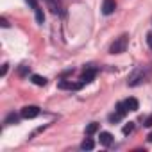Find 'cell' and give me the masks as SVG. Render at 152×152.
<instances>
[{"label":"cell","mask_w":152,"mask_h":152,"mask_svg":"<svg viewBox=\"0 0 152 152\" xmlns=\"http://www.w3.org/2000/svg\"><path fill=\"white\" fill-rule=\"evenodd\" d=\"M127 45H129V34H122L120 38H116L111 47H109V54H122L127 50Z\"/></svg>","instance_id":"7a4b0ae2"},{"label":"cell","mask_w":152,"mask_h":152,"mask_svg":"<svg viewBox=\"0 0 152 152\" xmlns=\"http://www.w3.org/2000/svg\"><path fill=\"white\" fill-rule=\"evenodd\" d=\"M132 131H134V122H129V124H127V125H124V129H122V132H124L125 136H129Z\"/></svg>","instance_id":"2e32d148"},{"label":"cell","mask_w":152,"mask_h":152,"mask_svg":"<svg viewBox=\"0 0 152 152\" xmlns=\"http://www.w3.org/2000/svg\"><path fill=\"white\" fill-rule=\"evenodd\" d=\"M99 131V124L97 122H91L88 127H86V136H91V134H95Z\"/></svg>","instance_id":"8fae6325"},{"label":"cell","mask_w":152,"mask_h":152,"mask_svg":"<svg viewBox=\"0 0 152 152\" xmlns=\"http://www.w3.org/2000/svg\"><path fill=\"white\" fill-rule=\"evenodd\" d=\"M115 9H116V2H115V0H104V4H102V13H104L106 16L113 15Z\"/></svg>","instance_id":"8992f818"},{"label":"cell","mask_w":152,"mask_h":152,"mask_svg":"<svg viewBox=\"0 0 152 152\" xmlns=\"http://www.w3.org/2000/svg\"><path fill=\"white\" fill-rule=\"evenodd\" d=\"M20 115H22V118H27V120L29 118H36L39 115V107L38 106H25Z\"/></svg>","instance_id":"277c9868"},{"label":"cell","mask_w":152,"mask_h":152,"mask_svg":"<svg viewBox=\"0 0 152 152\" xmlns=\"http://www.w3.org/2000/svg\"><path fill=\"white\" fill-rule=\"evenodd\" d=\"M7 68H9V64L6 63V64L2 66V72H0V73H2V75H6V73H7Z\"/></svg>","instance_id":"603a6c76"},{"label":"cell","mask_w":152,"mask_h":152,"mask_svg":"<svg viewBox=\"0 0 152 152\" xmlns=\"http://www.w3.org/2000/svg\"><path fill=\"white\" fill-rule=\"evenodd\" d=\"M124 102H125V106H127L129 111H138V107H140V104H138L136 99H127V100H124Z\"/></svg>","instance_id":"9c48e42d"},{"label":"cell","mask_w":152,"mask_h":152,"mask_svg":"<svg viewBox=\"0 0 152 152\" xmlns=\"http://www.w3.org/2000/svg\"><path fill=\"white\" fill-rule=\"evenodd\" d=\"M122 118H124V115H122V113H118V111H115V113H111V115H109V122H111V124H116V122H120Z\"/></svg>","instance_id":"4fadbf2b"},{"label":"cell","mask_w":152,"mask_h":152,"mask_svg":"<svg viewBox=\"0 0 152 152\" xmlns=\"http://www.w3.org/2000/svg\"><path fill=\"white\" fill-rule=\"evenodd\" d=\"M0 25H2V27H9V22L6 18H0Z\"/></svg>","instance_id":"ffe728a7"},{"label":"cell","mask_w":152,"mask_h":152,"mask_svg":"<svg viewBox=\"0 0 152 152\" xmlns=\"http://www.w3.org/2000/svg\"><path fill=\"white\" fill-rule=\"evenodd\" d=\"M145 127H152V116H148V118L145 120Z\"/></svg>","instance_id":"44dd1931"},{"label":"cell","mask_w":152,"mask_h":152,"mask_svg":"<svg viewBox=\"0 0 152 152\" xmlns=\"http://www.w3.org/2000/svg\"><path fill=\"white\" fill-rule=\"evenodd\" d=\"M45 2H47V6L50 7V11H52L54 15H57V13H59V6L56 4V0H45Z\"/></svg>","instance_id":"5bb4252c"},{"label":"cell","mask_w":152,"mask_h":152,"mask_svg":"<svg viewBox=\"0 0 152 152\" xmlns=\"http://www.w3.org/2000/svg\"><path fill=\"white\" fill-rule=\"evenodd\" d=\"M147 43H148V47H150V50H152V32L147 34Z\"/></svg>","instance_id":"d6986e66"},{"label":"cell","mask_w":152,"mask_h":152,"mask_svg":"<svg viewBox=\"0 0 152 152\" xmlns=\"http://www.w3.org/2000/svg\"><path fill=\"white\" fill-rule=\"evenodd\" d=\"M27 72H29V66H25V64H23V66H20V70H18V73H20V75H25Z\"/></svg>","instance_id":"ac0fdd59"},{"label":"cell","mask_w":152,"mask_h":152,"mask_svg":"<svg viewBox=\"0 0 152 152\" xmlns=\"http://www.w3.org/2000/svg\"><path fill=\"white\" fill-rule=\"evenodd\" d=\"M100 143L104 145V147H109L111 143H113V134L111 132H100Z\"/></svg>","instance_id":"52a82bcc"},{"label":"cell","mask_w":152,"mask_h":152,"mask_svg":"<svg viewBox=\"0 0 152 152\" xmlns=\"http://www.w3.org/2000/svg\"><path fill=\"white\" fill-rule=\"evenodd\" d=\"M148 77H150V68H148V66H138V68L132 70V73L129 75L127 84H129V86H138V84L145 83Z\"/></svg>","instance_id":"6da1fadb"},{"label":"cell","mask_w":152,"mask_h":152,"mask_svg":"<svg viewBox=\"0 0 152 152\" xmlns=\"http://www.w3.org/2000/svg\"><path fill=\"white\" fill-rule=\"evenodd\" d=\"M97 68H93V66H88V68H84V72H83V75H81V83L83 84H88V83H91L93 79H95V75H97Z\"/></svg>","instance_id":"3957f363"},{"label":"cell","mask_w":152,"mask_h":152,"mask_svg":"<svg viewBox=\"0 0 152 152\" xmlns=\"http://www.w3.org/2000/svg\"><path fill=\"white\" fill-rule=\"evenodd\" d=\"M34 13H36V20H38V23H43V20H45V16H43V11L38 7V9H34Z\"/></svg>","instance_id":"e0dca14e"},{"label":"cell","mask_w":152,"mask_h":152,"mask_svg":"<svg viewBox=\"0 0 152 152\" xmlns=\"http://www.w3.org/2000/svg\"><path fill=\"white\" fill-rule=\"evenodd\" d=\"M27 2L31 4V7H32V9H38V4H36V0H27Z\"/></svg>","instance_id":"7402d4cb"},{"label":"cell","mask_w":152,"mask_h":152,"mask_svg":"<svg viewBox=\"0 0 152 152\" xmlns=\"http://www.w3.org/2000/svg\"><path fill=\"white\" fill-rule=\"evenodd\" d=\"M116 111H118V113H122L124 116H125V115L129 113V109H127V106H125V102H118V104H116Z\"/></svg>","instance_id":"9a60e30c"},{"label":"cell","mask_w":152,"mask_h":152,"mask_svg":"<svg viewBox=\"0 0 152 152\" xmlns=\"http://www.w3.org/2000/svg\"><path fill=\"white\" fill-rule=\"evenodd\" d=\"M20 116H22V115H20ZM20 116H18V115H15V113H9V115L6 116L4 124H6V125H13V124H18V122H20Z\"/></svg>","instance_id":"ba28073f"},{"label":"cell","mask_w":152,"mask_h":152,"mask_svg":"<svg viewBox=\"0 0 152 152\" xmlns=\"http://www.w3.org/2000/svg\"><path fill=\"white\" fill-rule=\"evenodd\" d=\"M83 86H84L83 83H72V81H64V79L57 83L59 90H81Z\"/></svg>","instance_id":"5b68a950"},{"label":"cell","mask_w":152,"mask_h":152,"mask_svg":"<svg viewBox=\"0 0 152 152\" xmlns=\"http://www.w3.org/2000/svg\"><path fill=\"white\" fill-rule=\"evenodd\" d=\"M148 141H152V132H150V134H148Z\"/></svg>","instance_id":"cb8c5ba5"},{"label":"cell","mask_w":152,"mask_h":152,"mask_svg":"<svg viewBox=\"0 0 152 152\" xmlns=\"http://www.w3.org/2000/svg\"><path fill=\"white\" fill-rule=\"evenodd\" d=\"M93 147H95V143H93V140H91V138H86V140L81 143V148H83V150H91Z\"/></svg>","instance_id":"7c38bea8"},{"label":"cell","mask_w":152,"mask_h":152,"mask_svg":"<svg viewBox=\"0 0 152 152\" xmlns=\"http://www.w3.org/2000/svg\"><path fill=\"white\" fill-rule=\"evenodd\" d=\"M31 81H32L36 86H45V84H47V79H45V77H41V75H36V73L31 77Z\"/></svg>","instance_id":"30bf717a"}]
</instances>
